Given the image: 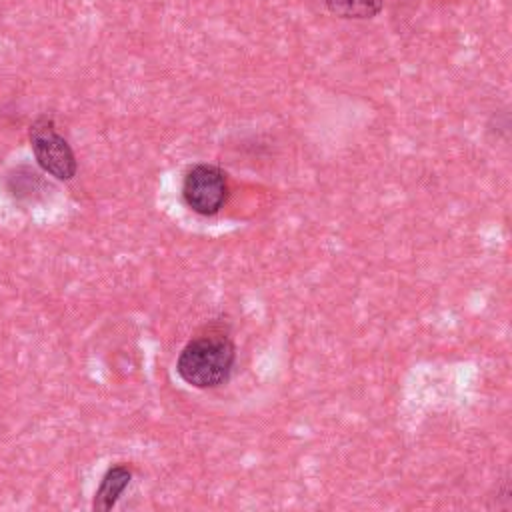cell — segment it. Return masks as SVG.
I'll list each match as a JSON object with an SVG mask.
<instances>
[{"instance_id":"2","label":"cell","mask_w":512,"mask_h":512,"mask_svg":"<svg viewBox=\"0 0 512 512\" xmlns=\"http://www.w3.org/2000/svg\"><path fill=\"white\" fill-rule=\"evenodd\" d=\"M30 142L38 164L60 180H70L76 174V158L68 142L56 132L50 118H38L30 126Z\"/></svg>"},{"instance_id":"4","label":"cell","mask_w":512,"mask_h":512,"mask_svg":"<svg viewBox=\"0 0 512 512\" xmlns=\"http://www.w3.org/2000/svg\"><path fill=\"white\" fill-rule=\"evenodd\" d=\"M130 478H132V472L124 464H116V466L108 468L106 474L102 476V482H100L96 494H94L92 508L98 512H106V510L114 508L120 494L130 484Z\"/></svg>"},{"instance_id":"3","label":"cell","mask_w":512,"mask_h":512,"mask_svg":"<svg viewBox=\"0 0 512 512\" xmlns=\"http://www.w3.org/2000/svg\"><path fill=\"white\" fill-rule=\"evenodd\" d=\"M184 202L202 216L216 214L228 198L226 174L210 164H198L184 176Z\"/></svg>"},{"instance_id":"1","label":"cell","mask_w":512,"mask_h":512,"mask_svg":"<svg viewBox=\"0 0 512 512\" xmlns=\"http://www.w3.org/2000/svg\"><path fill=\"white\" fill-rule=\"evenodd\" d=\"M236 348L224 334H204L190 340L178 360V376L194 388H216L224 384L234 368Z\"/></svg>"},{"instance_id":"5","label":"cell","mask_w":512,"mask_h":512,"mask_svg":"<svg viewBox=\"0 0 512 512\" xmlns=\"http://www.w3.org/2000/svg\"><path fill=\"white\" fill-rule=\"evenodd\" d=\"M324 4L332 14L340 18L364 20L374 18L382 10L384 0H324Z\"/></svg>"}]
</instances>
